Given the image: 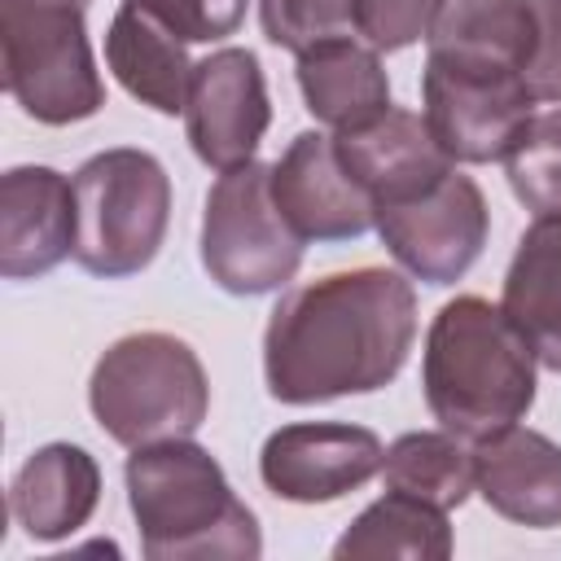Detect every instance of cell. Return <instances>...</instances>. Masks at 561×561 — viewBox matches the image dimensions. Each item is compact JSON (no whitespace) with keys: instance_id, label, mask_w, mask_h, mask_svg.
Segmentation results:
<instances>
[{"instance_id":"obj_1","label":"cell","mask_w":561,"mask_h":561,"mask_svg":"<svg viewBox=\"0 0 561 561\" xmlns=\"http://www.w3.org/2000/svg\"><path fill=\"white\" fill-rule=\"evenodd\" d=\"M416 342V289L403 272L355 267L289 289L263 329V381L276 403L373 394Z\"/></svg>"},{"instance_id":"obj_2","label":"cell","mask_w":561,"mask_h":561,"mask_svg":"<svg viewBox=\"0 0 561 561\" xmlns=\"http://www.w3.org/2000/svg\"><path fill=\"white\" fill-rule=\"evenodd\" d=\"M535 351L504 307L460 294L443 302L425 333L421 390L430 416L465 443L517 425L535 403Z\"/></svg>"},{"instance_id":"obj_3","label":"cell","mask_w":561,"mask_h":561,"mask_svg":"<svg viewBox=\"0 0 561 561\" xmlns=\"http://www.w3.org/2000/svg\"><path fill=\"white\" fill-rule=\"evenodd\" d=\"M127 504L149 561H254L263 530L224 465L193 438L131 447Z\"/></svg>"},{"instance_id":"obj_4","label":"cell","mask_w":561,"mask_h":561,"mask_svg":"<svg viewBox=\"0 0 561 561\" xmlns=\"http://www.w3.org/2000/svg\"><path fill=\"white\" fill-rule=\"evenodd\" d=\"M88 408L118 447L193 438L210 412V381L197 351L175 333H127L101 351Z\"/></svg>"},{"instance_id":"obj_5","label":"cell","mask_w":561,"mask_h":561,"mask_svg":"<svg viewBox=\"0 0 561 561\" xmlns=\"http://www.w3.org/2000/svg\"><path fill=\"white\" fill-rule=\"evenodd\" d=\"M75 263L92 276L123 280L145 272L171 224L167 167L131 145L92 153L75 175Z\"/></svg>"},{"instance_id":"obj_6","label":"cell","mask_w":561,"mask_h":561,"mask_svg":"<svg viewBox=\"0 0 561 561\" xmlns=\"http://www.w3.org/2000/svg\"><path fill=\"white\" fill-rule=\"evenodd\" d=\"M83 0L0 4L4 88L44 127L83 123L105 105V83L88 44Z\"/></svg>"},{"instance_id":"obj_7","label":"cell","mask_w":561,"mask_h":561,"mask_svg":"<svg viewBox=\"0 0 561 561\" xmlns=\"http://www.w3.org/2000/svg\"><path fill=\"white\" fill-rule=\"evenodd\" d=\"M302 263V237L285 224L272 197V162L219 171L202 210V267L237 298L276 294Z\"/></svg>"},{"instance_id":"obj_8","label":"cell","mask_w":561,"mask_h":561,"mask_svg":"<svg viewBox=\"0 0 561 561\" xmlns=\"http://www.w3.org/2000/svg\"><path fill=\"white\" fill-rule=\"evenodd\" d=\"M421 101V114L451 162H500L535 114L522 70L451 53H425Z\"/></svg>"},{"instance_id":"obj_9","label":"cell","mask_w":561,"mask_h":561,"mask_svg":"<svg viewBox=\"0 0 561 561\" xmlns=\"http://www.w3.org/2000/svg\"><path fill=\"white\" fill-rule=\"evenodd\" d=\"M373 228L408 276L425 285H456L486 245L491 210L478 180L451 167L425 193L377 206Z\"/></svg>"},{"instance_id":"obj_10","label":"cell","mask_w":561,"mask_h":561,"mask_svg":"<svg viewBox=\"0 0 561 561\" xmlns=\"http://www.w3.org/2000/svg\"><path fill=\"white\" fill-rule=\"evenodd\" d=\"M386 447L373 430L351 421H294L267 434L259 478L276 500L329 504L381 473Z\"/></svg>"},{"instance_id":"obj_11","label":"cell","mask_w":561,"mask_h":561,"mask_svg":"<svg viewBox=\"0 0 561 561\" xmlns=\"http://www.w3.org/2000/svg\"><path fill=\"white\" fill-rule=\"evenodd\" d=\"M272 123V101L263 83V66L250 48H219L193 66L188 101H184V136L193 153L232 171L250 162Z\"/></svg>"},{"instance_id":"obj_12","label":"cell","mask_w":561,"mask_h":561,"mask_svg":"<svg viewBox=\"0 0 561 561\" xmlns=\"http://www.w3.org/2000/svg\"><path fill=\"white\" fill-rule=\"evenodd\" d=\"M272 197L302 241H355L373 228L377 206L346 171L329 131H298L272 162Z\"/></svg>"},{"instance_id":"obj_13","label":"cell","mask_w":561,"mask_h":561,"mask_svg":"<svg viewBox=\"0 0 561 561\" xmlns=\"http://www.w3.org/2000/svg\"><path fill=\"white\" fill-rule=\"evenodd\" d=\"M75 254V180L53 167H9L0 175V272L4 280L48 276Z\"/></svg>"},{"instance_id":"obj_14","label":"cell","mask_w":561,"mask_h":561,"mask_svg":"<svg viewBox=\"0 0 561 561\" xmlns=\"http://www.w3.org/2000/svg\"><path fill=\"white\" fill-rule=\"evenodd\" d=\"M333 145H337V158L346 162V171L368 188L373 206L416 197L456 167L443 153V145L434 140L425 114L399 110V105H390L386 114H377L351 131H333Z\"/></svg>"},{"instance_id":"obj_15","label":"cell","mask_w":561,"mask_h":561,"mask_svg":"<svg viewBox=\"0 0 561 561\" xmlns=\"http://www.w3.org/2000/svg\"><path fill=\"white\" fill-rule=\"evenodd\" d=\"M473 482L491 513L552 530L561 526V443L539 430L508 425L473 443Z\"/></svg>"},{"instance_id":"obj_16","label":"cell","mask_w":561,"mask_h":561,"mask_svg":"<svg viewBox=\"0 0 561 561\" xmlns=\"http://www.w3.org/2000/svg\"><path fill=\"white\" fill-rule=\"evenodd\" d=\"M96 504H101V465L79 443L35 447L9 486L13 522L39 543H57L83 530Z\"/></svg>"},{"instance_id":"obj_17","label":"cell","mask_w":561,"mask_h":561,"mask_svg":"<svg viewBox=\"0 0 561 561\" xmlns=\"http://www.w3.org/2000/svg\"><path fill=\"white\" fill-rule=\"evenodd\" d=\"M298 92L316 123L351 131L390 110V75L381 53L359 35L342 31L298 53Z\"/></svg>"},{"instance_id":"obj_18","label":"cell","mask_w":561,"mask_h":561,"mask_svg":"<svg viewBox=\"0 0 561 561\" xmlns=\"http://www.w3.org/2000/svg\"><path fill=\"white\" fill-rule=\"evenodd\" d=\"M500 307L535 359L561 373V215H543L522 232Z\"/></svg>"},{"instance_id":"obj_19","label":"cell","mask_w":561,"mask_h":561,"mask_svg":"<svg viewBox=\"0 0 561 561\" xmlns=\"http://www.w3.org/2000/svg\"><path fill=\"white\" fill-rule=\"evenodd\" d=\"M105 66L123 83L127 96L158 114H184L193 61L184 53V39H175L158 18L136 9L131 0L110 18L105 31Z\"/></svg>"},{"instance_id":"obj_20","label":"cell","mask_w":561,"mask_h":561,"mask_svg":"<svg viewBox=\"0 0 561 561\" xmlns=\"http://www.w3.org/2000/svg\"><path fill=\"white\" fill-rule=\"evenodd\" d=\"M425 48L500 61L526 75L535 48V9L530 0H438L425 31Z\"/></svg>"},{"instance_id":"obj_21","label":"cell","mask_w":561,"mask_h":561,"mask_svg":"<svg viewBox=\"0 0 561 561\" xmlns=\"http://www.w3.org/2000/svg\"><path fill=\"white\" fill-rule=\"evenodd\" d=\"M333 557H408V561H447L451 557V526L447 508H434L416 495L390 491L373 500L333 543Z\"/></svg>"},{"instance_id":"obj_22","label":"cell","mask_w":561,"mask_h":561,"mask_svg":"<svg viewBox=\"0 0 561 561\" xmlns=\"http://www.w3.org/2000/svg\"><path fill=\"white\" fill-rule=\"evenodd\" d=\"M381 478L390 491L416 495L434 508H460L478 482H473V447H465V438H456L451 430H412L399 434L386 447L381 460Z\"/></svg>"},{"instance_id":"obj_23","label":"cell","mask_w":561,"mask_h":561,"mask_svg":"<svg viewBox=\"0 0 561 561\" xmlns=\"http://www.w3.org/2000/svg\"><path fill=\"white\" fill-rule=\"evenodd\" d=\"M513 197L535 215H561V105L548 114H530L513 149L504 153Z\"/></svg>"},{"instance_id":"obj_24","label":"cell","mask_w":561,"mask_h":561,"mask_svg":"<svg viewBox=\"0 0 561 561\" xmlns=\"http://www.w3.org/2000/svg\"><path fill=\"white\" fill-rule=\"evenodd\" d=\"M259 26L267 44L302 53L316 39L351 31V0H259Z\"/></svg>"},{"instance_id":"obj_25","label":"cell","mask_w":561,"mask_h":561,"mask_svg":"<svg viewBox=\"0 0 561 561\" xmlns=\"http://www.w3.org/2000/svg\"><path fill=\"white\" fill-rule=\"evenodd\" d=\"M184 44H215L241 31L250 0H131Z\"/></svg>"},{"instance_id":"obj_26","label":"cell","mask_w":561,"mask_h":561,"mask_svg":"<svg viewBox=\"0 0 561 561\" xmlns=\"http://www.w3.org/2000/svg\"><path fill=\"white\" fill-rule=\"evenodd\" d=\"M535 48L526 61V88L535 101L561 105V0H530Z\"/></svg>"},{"instance_id":"obj_27","label":"cell","mask_w":561,"mask_h":561,"mask_svg":"<svg viewBox=\"0 0 561 561\" xmlns=\"http://www.w3.org/2000/svg\"><path fill=\"white\" fill-rule=\"evenodd\" d=\"M0 4H13V0H0ZM83 4H88V0H83Z\"/></svg>"}]
</instances>
